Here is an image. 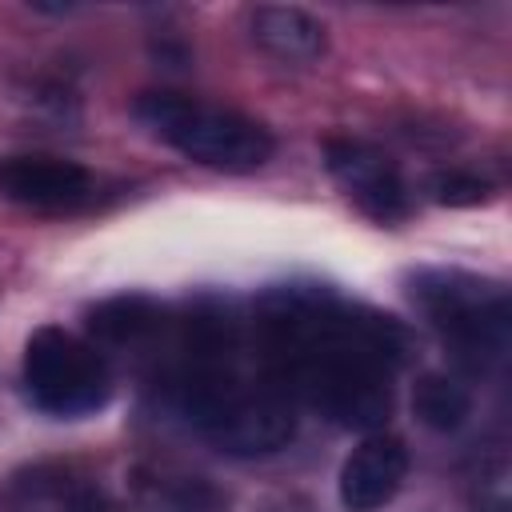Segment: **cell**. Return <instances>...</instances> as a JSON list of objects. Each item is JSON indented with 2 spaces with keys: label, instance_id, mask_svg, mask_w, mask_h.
<instances>
[{
  "label": "cell",
  "instance_id": "7c38bea8",
  "mask_svg": "<svg viewBox=\"0 0 512 512\" xmlns=\"http://www.w3.org/2000/svg\"><path fill=\"white\" fill-rule=\"evenodd\" d=\"M504 476H508V472H504V464H500L492 480H480V484H484L488 492H480V496H476V512H508V496H504Z\"/></svg>",
  "mask_w": 512,
  "mask_h": 512
},
{
  "label": "cell",
  "instance_id": "30bf717a",
  "mask_svg": "<svg viewBox=\"0 0 512 512\" xmlns=\"http://www.w3.org/2000/svg\"><path fill=\"white\" fill-rule=\"evenodd\" d=\"M412 412L432 432H456L472 412V396L456 376L424 372L416 380V388H412Z\"/></svg>",
  "mask_w": 512,
  "mask_h": 512
},
{
  "label": "cell",
  "instance_id": "ba28073f",
  "mask_svg": "<svg viewBox=\"0 0 512 512\" xmlns=\"http://www.w3.org/2000/svg\"><path fill=\"white\" fill-rule=\"evenodd\" d=\"M248 32L252 40L284 60V64H312L324 56L328 48V36H324V24L316 16H308L304 8H284V4H264V8H252L248 16Z\"/></svg>",
  "mask_w": 512,
  "mask_h": 512
},
{
  "label": "cell",
  "instance_id": "5b68a950",
  "mask_svg": "<svg viewBox=\"0 0 512 512\" xmlns=\"http://www.w3.org/2000/svg\"><path fill=\"white\" fill-rule=\"evenodd\" d=\"M324 164L364 216H372L380 224H396L408 216V188H404L400 172L376 148L356 144V140H328Z\"/></svg>",
  "mask_w": 512,
  "mask_h": 512
},
{
  "label": "cell",
  "instance_id": "8992f818",
  "mask_svg": "<svg viewBox=\"0 0 512 512\" xmlns=\"http://www.w3.org/2000/svg\"><path fill=\"white\" fill-rule=\"evenodd\" d=\"M0 196L32 212H72L92 196V176L60 156L0 160Z\"/></svg>",
  "mask_w": 512,
  "mask_h": 512
},
{
  "label": "cell",
  "instance_id": "8fae6325",
  "mask_svg": "<svg viewBox=\"0 0 512 512\" xmlns=\"http://www.w3.org/2000/svg\"><path fill=\"white\" fill-rule=\"evenodd\" d=\"M488 192L492 188L472 172H440V176H432V196L440 204H452V208L480 204V200H488Z\"/></svg>",
  "mask_w": 512,
  "mask_h": 512
},
{
  "label": "cell",
  "instance_id": "6da1fadb",
  "mask_svg": "<svg viewBox=\"0 0 512 512\" xmlns=\"http://www.w3.org/2000/svg\"><path fill=\"white\" fill-rule=\"evenodd\" d=\"M396 316L348 304L324 288H272L256 304L264 376L340 428L372 432L392 412V376L408 356Z\"/></svg>",
  "mask_w": 512,
  "mask_h": 512
},
{
  "label": "cell",
  "instance_id": "7a4b0ae2",
  "mask_svg": "<svg viewBox=\"0 0 512 512\" xmlns=\"http://www.w3.org/2000/svg\"><path fill=\"white\" fill-rule=\"evenodd\" d=\"M132 112L152 136H160L180 156H188L204 168L252 172L276 148L272 132L264 124H256L252 116L220 108V104H204V100H192V96L144 92Z\"/></svg>",
  "mask_w": 512,
  "mask_h": 512
},
{
  "label": "cell",
  "instance_id": "277c9868",
  "mask_svg": "<svg viewBox=\"0 0 512 512\" xmlns=\"http://www.w3.org/2000/svg\"><path fill=\"white\" fill-rule=\"evenodd\" d=\"M24 392L40 412L80 420L108 404L112 376L88 340L64 328H36L24 348Z\"/></svg>",
  "mask_w": 512,
  "mask_h": 512
},
{
  "label": "cell",
  "instance_id": "9c48e42d",
  "mask_svg": "<svg viewBox=\"0 0 512 512\" xmlns=\"http://www.w3.org/2000/svg\"><path fill=\"white\" fill-rule=\"evenodd\" d=\"M88 328L100 344L112 348H148L164 336L168 312L148 296H116L88 312Z\"/></svg>",
  "mask_w": 512,
  "mask_h": 512
},
{
  "label": "cell",
  "instance_id": "52a82bcc",
  "mask_svg": "<svg viewBox=\"0 0 512 512\" xmlns=\"http://www.w3.org/2000/svg\"><path fill=\"white\" fill-rule=\"evenodd\" d=\"M408 476V448L396 436H364L340 468V504L348 512H380Z\"/></svg>",
  "mask_w": 512,
  "mask_h": 512
},
{
  "label": "cell",
  "instance_id": "3957f363",
  "mask_svg": "<svg viewBox=\"0 0 512 512\" xmlns=\"http://www.w3.org/2000/svg\"><path fill=\"white\" fill-rule=\"evenodd\" d=\"M412 300L468 368L504 360L512 308L500 284L456 268H424L412 276Z\"/></svg>",
  "mask_w": 512,
  "mask_h": 512
}]
</instances>
